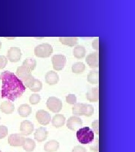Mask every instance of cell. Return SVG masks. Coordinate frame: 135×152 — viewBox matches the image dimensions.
Listing matches in <instances>:
<instances>
[{"mask_svg":"<svg viewBox=\"0 0 135 152\" xmlns=\"http://www.w3.org/2000/svg\"><path fill=\"white\" fill-rule=\"evenodd\" d=\"M2 81L1 96L12 102L21 97L26 90V87L18 77L9 71L3 72L0 75Z\"/></svg>","mask_w":135,"mask_h":152,"instance_id":"6da1fadb","label":"cell"},{"mask_svg":"<svg viewBox=\"0 0 135 152\" xmlns=\"http://www.w3.org/2000/svg\"><path fill=\"white\" fill-rule=\"evenodd\" d=\"M76 137L80 143L82 144H88L94 141V132L89 127H84L77 130Z\"/></svg>","mask_w":135,"mask_h":152,"instance_id":"7a4b0ae2","label":"cell"},{"mask_svg":"<svg viewBox=\"0 0 135 152\" xmlns=\"http://www.w3.org/2000/svg\"><path fill=\"white\" fill-rule=\"evenodd\" d=\"M72 113L75 116H91L94 113V108L92 105L83 103H76L72 108Z\"/></svg>","mask_w":135,"mask_h":152,"instance_id":"3957f363","label":"cell"},{"mask_svg":"<svg viewBox=\"0 0 135 152\" xmlns=\"http://www.w3.org/2000/svg\"><path fill=\"white\" fill-rule=\"evenodd\" d=\"M16 74L19 79L22 81L23 84L27 87L35 79L32 75L31 71L22 65L17 69Z\"/></svg>","mask_w":135,"mask_h":152,"instance_id":"277c9868","label":"cell"},{"mask_svg":"<svg viewBox=\"0 0 135 152\" xmlns=\"http://www.w3.org/2000/svg\"><path fill=\"white\" fill-rule=\"evenodd\" d=\"M35 54L37 57L41 58H49L52 54L54 49L51 45L44 43L37 46L35 48Z\"/></svg>","mask_w":135,"mask_h":152,"instance_id":"5b68a950","label":"cell"},{"mask_svg":"<svg viewBox=\"0 0 135 152\" xmlns=\"http://www.w3.org/2000/svg\"><path fill=\"white\" fill-rule=\"evenodd\" d=\"M47 108L54 113L60 112L62 108V103L60 99L54 96H51L46 102Z\"/></svg>","mask_w":135,"mask_h":152,"instance_id":"8992f818","label":"cell"},{"mask_svg":"<svg viewBox=\"0 0 135 152\" xmlns=\"http://www.w3.org/2000/svg\"><path fill=\"white\" fill-rule=\"evenodd\" d=\"M53 66L57 71L62 70L66 63V58L61 54L54 55L51 58Z\"/></svg>","mask_w":135,"mask_h":152,"instance_id":"52a82bcc","label":"cell"},{"mask_svg":"<svg viewBox=\"0 0 135 152\" xmlns=\"http://www.w3.org/2000/svg\"><path fill=\"white\" fill-rule=\"evenodd\" d=\"M25 138L21 134H11L8 138V143L12 147H21L25 142Z\"/></svg>","mask_w":135,"mask_h":152,"instance_id":"ba28073f","label":"cell"},{"mask_svg":"<svg viewBox=\"0 0 135 152\" xmlns=\"http://www.w3.org/2000/svg\"><path fill=\"white\" fill-rule=\"evenodd\" d=\"M22 56L21 51L17 47L11 48L7 52V58L12 63H17L21 59Z\"/></svg>","mask_w":135,"mask_h":152,"instance_id":"9c48e42d","label":"cell"},{"mask_svg":"<svg viewBox=\"0 0 135 152\" xmlns=\"http://www.w3.org/2000/svg\"><path fill=\"white\" fill-rule=\"evenodd\" d=\"M36 118L38 122L41 125H48L51 121L50 114L44 110H39L36 112Z\"/></svg>","mask_w":135,"mask_h":152,"instance_id":"30bf717a","label":"cell"},{"mask_svg":"<svg viewBox=\"0 0 135 152\" xmlns=\"http://www.w3.org/2000/svg\"><path fill=\"white\" fill-rule=\"evenodd\" d=\"M82 125V121L81 118L76 116H71L67 121L68 128L72 131L78 130Z\"/></svg>","mask_w":135,"mask_h":152,"instance_id":"8fae6325","label":"cell"},{"mask_svg":"<svg viewBox=\"0 0 135 152\" xmlns=\"http://www.w3.org/2000/svg\"><path fill=\"white\" fill-rule=\"evenodd\" d=\"M34 130V125L30 121H24L20 125V132L23 136H28L32 133Z\"/></svg>","mask_w":135,"mask_h":152,"instance_id":"7c38bea8","label":"cell"},{"mask_svg":"<svg viewBox=\"0 0 135 152\" xmlns=\"http://www.w3.org/2000/svg\"><path fill=\"white\" fill-rule=\"evenodd\" d=\"M86 61L88 65L91 68H96L99 66V54L95 52L89 54L86 58Z\"/></svg>","mask_w":135,"mask_h":152,"instance_id":"4fadbf2b","label":"cell"},{"mask_svg":"<svg viewBox=\"0 0 135 152\" xmlns=\"http://www.w3.org/2000/svg\"><path fill=\"white\" fill-rule=\"evenodd\" d=\"M49 132L44 127H40L37 129L34 133V138L38 142H44L47 138Z\"/></svg>","mask_w":135,"mask_h":152,"instance_id":"5bb4252c","label":"cell"},{"mask_svg":"<svg viewBox=\"0 0 135 152\" xmlns=\"http://www.w3.org/2000/svg\"><path fill=\"white\" fill-rule=\"evenodd\" d=\"M45 81L46 83L49 85H55L59 82V75L56 72L54 71L47 72L45 75Z\"/></svg>","mask_w":135,"mask_h":152,"instance_id":"9a60e30c","label":"cell"},{"mask_svg":"<svg viewBox=\"0 0 135 152\" xmlns=\"http://www.w3.org/2000/svg\"><path fill=\"white\" fill-rule=\"evenodd\" d=\"M86 98L90 102H97L99 100V90L97 88L90 89L86 94Z\"/></svg>","mask_w":135,"mask_h":152,"instance_id":"2e32d148","label":"cell"},{"mask_svg":"<svg viewBox=\"0 0 135 152\" xmlns=\"http://www.w3.org/2000/svg\"><path fill=\"white\" fill-rule=\"evenodd\" d=\"M60 143L56 140H51L45 143L44 150L46 152H55L59 150Z\"/></svg>","mask_w":135,"mask_h":152,"instance_id":"e0dca14e","label":"cell"},{"mask_svg":"<svg viewBox=\"0 0 135 152\" xmlns=\"http://www.w3.org/2000/svg\"><path fill=\"white\" fill-rule=\"evenodd\" d=\"M0 109L3 113L10 114L14 112L15 105L13 103L9 101H5L1 103L0 105Z\"/></svg>","mask_w":135,"mask_h":152,"instance_id":"ac0fdd59","label":"cell"},{"mask_svg":"<svg viewBox=\"0 0 135 152\" xmlns=\"http://www.w3.org/2000/svg\"><path fill=\"white\" fill-rule=\"evenodd\" d=\"M59 40L63 45L70 47L75 46L78 42V39L77 37H61Z\"/></svg>","mask_w":135,"mask_h":152,"instance_id":"d6986e66","label":"cell"},{"mask_svg":"<svg viewBox=\"0 0 135 152\" xmlns=\"http://www.w3.org/2000/svg\"><path fill=\"white\" fill-rule=\"evenodd\" d=\"M66 121V118L62 114L55 115L52 121V124L54 127L58 128L63 126Z\"/></svg>","mask_w":135,"mask_h":152,"instance_id":"ffe728a7","label":"cell"},{"mask_svg":"<svg viewBox=\"0 0 135 152\" xmlns=\"http://www.w3.org/2000/svg\"><path fill=\"white\" fill-rule=\"evenodd\" d=\"M18 113L20 116L26 118L31 114L32 108L28 104H22L18 107Z\"/></svg>","mask_w":135,"mask_h":152,"instance_id":"44dd1931","label":"cell"},{"mask_svg":"<svg viewBox=\"0 0 135 152\" xmlns=\"http://www.w3.org/2000/svg\"><path fill=\"white\" fill-rule=\"evenodd\" d=\"M22 147L23 149L27 152H33L36 148V143L33 139L27 138H25Z\"/></svg>","mask_w":135,"mask_h":152,"instance_id":"7402d4cb","label":"cell"},{"mask_svg":"<svg viewBox=\"0 0 135 152\" xmlns=\"http://www.w3.org/2000/svg\"><path fill=\"white\" fill-rule=\"evenodd\" d=\"M28 88L33 92H38L41 91L42 88V83L41 81L34 79L30 85L28 86Z\"/></svg>","mask_w":135,"mask_h":152,"instance_id":"603a6c76","label":"cell"},{"mask_svg":"<svg viewBox=\"0 0 135 152\" xmlns=\"http://www.w3.org/2000/svg\"><path fill=\"white\" fill-rule=\"evenodd\" d=\"M85 55V48L82 46L78 45L76 46L73 50V55L76 58L78 59L83 58Z\"/></svg>","mask_w":135,"mask_h":152,"instance_id":"cb8c5ba5","label":"cell"},{"mask_svg":"<svg viewBox=\"0 0 135 152\" xmlns=\"http://www.w3.org/2000/svg\"><path fill=\"white\" fill-rule=\"evenodd\" d=\"M87 81L92 84H98L99 82V72L98 71H91L87 75Z\"/></svg>","mask_w":135,"mask_h":152,"instance_id":"d4e9b609","label":"cell"},{"mask_svg":"<svg viewBox=\"0 0 135 152\" xmlns=\"http://www.w3.org/2000/svg\"><path fill=\"white\" fill-rule=\"evenodd\" d=\"M85 65L83 63L78 62L72 65V71L73 73L80 74L85 71Z\"/></svg>","mask_w":135,"mask_h":152,"instance_id":"484cf974","label":"cell"},{"mask_svg":"<svg viewBox=\"0 0 135 152\" xmlns=\"http://www.w3.org/2000/svg\"><path fill=\"white\" fill-rule=\"evenodd\" d=\"M36 61L33 58H26L22 64V66L27 67L30 71H33L36 68Z\"/></svg>","mask_w":135,"mask_h":152,"instance_id":"4316f807","label":"cell"},{"mask_svg":"<svg viewBox=\"0 0 135 152\" xmlns=\"http://www.w3.org/2000/svg\"><path fill=\"white\" fill-rule=\"evenodd\" d=\"M29 101L32 105H36L41 101L40 95L37 94H32L29 99Z\"/></svg>","mask_w":135,"mask_h":152,"instance_id":"83f0119b","label":"cell"},{"mask_svg":"<svg viewBox=\"0 0 135 152\" xmlns=\"http://www.w3.org/2000/svg\"><path fill=\"white\" fill-rule=\"evenodd\" d=\"M66 102L70 105H75L77 102V98L74 94H68L66 98Z\"/></svg>","mask_w":135,"mask_h":152,"instance_id":"f1b7e54d","label":"cell"},{"mask_svg":"<svg viewBox=\"0 0 135 152\" xmlns=\"http://www.w3.org/2000/svg\"><path fill=\"white\" fill-rule=\"evenodd\" d=\"M8 134V128L5 125H0V139L4 138Z\"/></svg>","mask_w":135,"mask_h":152,"instance_id":"f546056e","label":"cell"},{"mask_svg":"<svg viewBox=\"0 0 135 152\" xmlns=\"http://www.w3.org/2000/svg\"><path fill=\"white\" fill-rule=\"evenodd\" d=\"M8 60L6 57L4 55H0V69H4L7 64Z\"/></svg>","mask_w":135,"mask_h":152,"instance_id":"4dcf8cb0","label":"cell"},{"mask_svg":"<svg viewBox=\"0 0 135 152\" xmlns=\"http://www.w3.org/2000/svg\"><path fill=\"white\" fill-rule=\"evenodd\" d=\"M92 126L95 133L97 135H99V121L96 120L92 123Z\"/></svg>","mask_w":135,"mask_h":152,"instance_id":"1f68e13d","label":"cell"},{"mask_svg":"<svg viewBox=\"0 0 135 152\" xmlns=\"http://www.w3.org/2000/svg\"><path fill=\"white\" fill-rule=\"evenodd\" d=\"M72 152H86L85 148L81 146V145H77L73 148Z\"/></svg>","mask_w":135,"mask_h":152,"instance_id":"d6a6232c","label":"cell"},{"mask_svg":"<svg viewBox=\"0 0 135 152\" xmlns=\"http://www.w3.org/2000/svg\"><path fill=\"white\" fill-rule=\"evenodd\" d=\"M92 48L96 51H97V52L99 50V39H95L92 43Z\"/></svg>","mask_w":135,"mask_h":152,"instance_id":"836d02e7","label":"cell"},{"mask_svg":"<svg viewBox=\"0 0 135 152\" xmlns=\"http://www.w3.org/2000/svg\"><path fill=\"white\" fill-rule=\"evenodd\" d=\"M91 149L92 151H95V152H98L99 151V139H97L96 140L95 144L93 146L91 147Z\"/></svg>","mask_w":135,"mask_h":152,"instance_id":"e575fe53","label":"cell"},{"mask_svg":"<svg viewBox=\"0 0 135 152\" xmlns=\"http://www.w3.org/2000/svg\"><path fill=\"white\" fill-rule=\"evenodd\" d=\"M1 47H2V43H1V42L0 41V50L1 49Z\"/></svg>","mask_w":135,"mask_h":152,"instance_id":"d590c367","label":"cell"},{"mask_svg":"<svg viewBox=\"0 0 135 152\" xmlns=\"http://www.w3.org/2000/svg\"><path fill=\"white\" fill-rule=\"evenodd\" d=\"M0 99H1V95H0Z\"/></svg>","mask_w":135,"mask_h":152,"instance_id":"8d00e7d4","label":"cell"},{"mask_svg":"<svg viewBox=\"0 0 135 152\" xmlns=\"http://www.w3.org/2000/svg\"><path fill=\"white\" fill-rule=\"evenodd\" d=\"M0 152H2L1 151V150H0Z\"/></svg>","mask_w":135,"mask_h":152,"instance_id":"74e56055","label":"cell"},{"mask_svg":"<svg viewBox=\"0 0 135 152\" xmlns=\"http://www.w3.org/2000/svg\"><path fill=\"white\" fill-rule=\"evenodd\" d=\"M0 120H1V117H0Z\"/></svg>","mask_w":135,"mask_h":152,"instance_id":"f35d334b","label":"cell"}]
</instances>
